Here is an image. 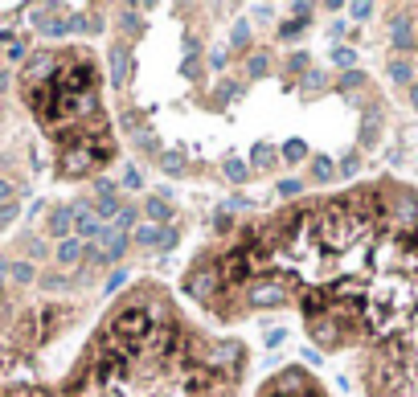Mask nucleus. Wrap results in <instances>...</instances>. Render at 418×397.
Returning a JSON list of instances; mask_svg holds the SVG:
<instances>
[{"label":"nucleus","mask_w":418,"mask_h":397,"mask_svg":"<svg viewBox=\"0 0 418 397\" xmlns=\"http://www.w3.org/2000/svg\"><path fill=\"white\" fill-rule=\"evenodd\" d=\"M361 83H365V74H361V70H349V74L340 78V86H361Z\"/></svg>","instance_id":"obj_36"},{"label":"nucleus","mask_w":418,"mask_h":397,"mask_svg":"<svg viewBox=\"0 0 418 397\" xmlns=\"http://www.w3.org/2000/svg\"><path fill=\"white\" fill-rule=\"evenodd\" d=\"M214 230H218V233H221V230H230V217L218 213V217H214Z\"/></svg>","instance_id":"obj_37"},{"label":"nucleus","mask_w":418,"mask_h":397,"mask_svg":"<svg viewBox=\"0 0 418 397\" xmlns=\"http://www.w3.org/2000/svg\"><path fill=\"white\" fill-rule=\"evenodd\" d=\"M333 62H336V66H352V62H357V50H349V46H336V50H333Z\"/></svg>","instance_id":"obj_24"},{"label":"nucleus","mask_w":418,"mask_h":397,"mask_svg":"<svg viewBox=\"0 0 418 397\" xmlns=\"http://www.w3.org/2000/svg\"><path fill=\"white\" fill-rule=\"evenodd\" d=\"M410 102H414V111H418V86H414V90H410Z\"/></svg>","instance_id":"obj_40"},{"label":"nucleus","mask_w":418,"mask_h":397,"mask_svg":"<svg viewBox=\"0 0 418 397\" xmlns=\"http://www.w3.org/2000/svg\"><path fill=\"white\" fill-rule=\"evenodd\" d=\"M291 70H308V53H296V58H291Z\"/></svg>","instance_id":"obj_38"},{"label":"nucleus","mask_w":418,"mask_h":397,"mask_svg":"<svg viewBox=\"0 0 418 397\" xmlns=\"http://www.w3.org/2000/svg\"><path fill=\"white\" fill-rule=\"evenodd\" d=\"M9 193H13V184H9V181H0V201L9 197Z\"/></svg>","instance_id":"obj_39"},{"label":"nucleus","mask_w":418,"mask_h":397,"mask_svg":"<svg viewBox=\"0 0 418 397\" xmlns=\"http://www.w3.org/2000/svg\"><path fill=\"white\" fill-rule=\"evenodd\" d=\"M312 336H316L320 344H333L336 340V324H328V319H324V324H312Z\"/></svg>","instance_id":"obj_22"},{"label":"nucleus","mask_w":418,"mask_h":397,"mask_svg":"<svg viewBox=\"0 0 418 397\" xmlns=\"http://www.w3.org/2000/svg\"><path fill=\"white\" fill-rule=\"evenodd\" d=\"M144 213H148L152 226H160V230L172 221V209H168V201H160V197H148V201H144Z\"/></svg>","instance_id":"obj_10"},{"label":"nucleus","mask_w":418,"mask_h":397,"mask_svg":"<svg viewBox=\"0 0 418 397\" xmlns=\"http://www.w3.org/2000/svg\"><path fill=\"white\" fill-rule=\"evenodd\" d=\"M127 78H132V50L127 46H115L111 50V86H127Z\"/></svg>","instance_id":"obj_6"},{"label":"nucleus","mask_w":418,"mask_h":397,"mask_svg":"<svg viewBox=\"0 0 418 397\" xmlns=\"http://www.w3.org/2000/svg\"><path fill=\"white\" fill-rule=\"evenodd\" d=\"M221 361H226V364H238V361H242V344H221L218 352H214V364H221Z\"/></svg>","instance_id":"obj_15"},{"label":"nucleus","mask_w":418,"mask_h":397,"mask_svg":"<svg viewBox=\"0 0 418 397\" xmlns=\"http://www.w3.org/2000/svg\"><path fill=\"white\" fill-rule=\"evenodd\" d=\"M95 213H99V217H107V221L115 226V221H119V213H123V205H119V197L111 193V197H99V201H95Z\"/></svg>","instance_id":"obj_11"},{"label":"nucleus","mask_w":418,"mask_h":397,"mask_svg":"<svg viewBox=\"0 0 418 397\" xmlns=\"http://www.w3.org/2000/svg\"><path fill=\"white\" fill-rule=\"evenodd\" d=\"M390 83H410V66H406V62H394V66H390Z\"/></svg>","instance_id":"obj_26"},{"label":"nucleus","mask_w":418,"mask_h":397,"mask_svg":"<svg viewBox=\"0 0 418 397\" xmlns=\"http://www.w3.org/2000/svg\"><path fill=\"white\" fill-rule=\"evenodd\" d=\"M70 230H74V209H66V205H62V209H53V213H50V233L66 242Z\"/></svg>","instance_id":"obj_9"},{"label":"nucleus","mask_w":418,"mask_h":397,"mask_svg":"<svg viewBox=\"0 0 418 397\" xmlns=\"http://www.w3.org/2000/svg\"><path fill=\"white\" fill-rule=\"evenodd\" d=\"M119 25H123L127 33H144V25H140V17H135V9H123V13H119Z\"/></svg>","instance_id":"obj_23"},{"label":"nucleus","mask_w":418,"mask_h":397,"mask_svg":"<svg viewBox=\"0 0 418 397\" xmlns=\"http://www.w3.org/2000/svg\"><path fill=\"white\" fill-rule=\"evenodd\" d=\"M283 156H287V164H296V160H303V156H308V144H303V139H287V144H283Z\"/></svg>","instance_id":"obj_18"},{"label":"nucleus","mask_w":418,"mask_h":397,"mask_svg":"<svg viewBox=\"0 0 418 397\" xmlns=\"http://www.w3.org/2000/svg\"><path fill=\"white\" fill-rule=\"evenodd\" d=\"M13 217H17V205H13V201H4V205H0V230H4Z\"/></svg>","instance_id":"obj_32"},{"label":"nucleus","mask_w":418,"mask_h":397,"mask_svg":"<svg viewBox=\"0 0 418 397\" xmlns=\"http://www.w3.org/2000/svg\"><path fill=\"white\" fill-rule=\"evenodd\" d=\"M148 328H152L148 307H123V312L111 315V336L123 340V344H132V340H140V336H148Z\"/></svg>","instance_id":"obj_1"},{"label":"nucleus","mask_w":418,"mask_h":397,"mask_svg":"<svg viewBox=\"0 0 418 397\" xmlns=\"http://www.w3.org/2000/svg\"><path fill=\"white\" fill-rule=\"evenodd\" d=\"M172 246H177V230H168V226H164L160 238H156V250H172Z\"/></svg>","instance_id":"obj_29"},{"label":"nucleus","mask_w":418,"mask_h":397,"mask_svg":"<svg viewBox=\"0 0 418 397\" xmlns=\"http://www.w3.org/2000/svg\"><path fill=\"white\" fill-rule=\"evenodd\" d=\"M390 41L398 46V50H410L418 37H414V25H410V17H394L390 21Z\"/></svg>","instance_id":"obj_7"},{"label":"nucleus","mask_w":418,"mask_h":397,"mask_svg":"<svg viewBox=\"0 0 418 397\" xmlns=\"http://www.w3.org/2000/svg\"><path fill=\"white\" fill-rule=\"evenodd\" d=\"M83 258H86V242H78V238L58 242V266H78Z\"/></svg>","instance_id":"obj_8"},{"label":"nucleus","mask_w":418,"mask_h":397,"mask_svg":"<svg viewBox=\"0 0 418 397\" xmlns=\"http://www.w3.org/2000/svg\"><path fill=\"white\" fill-rule=\"evenodd\" d=\"M246 70H251L254 78H267V74H271V62H267V53H251V62H246Z\"/></svg>","instance_id":"obj_17"},{"label":"nucleus","mask_w":418,"mask_h":397,"mask_svg":"<svg viewBox=\"0 0 418 397\" xmlns=\"http://www.w3.org/2000/svg\"><path fill=\"white\" fill-rule=\"evenodd\" d=\"M303 86H308V90H316V86H324V74H316V70H308V74H303Z\"/></svg>","instance_id":"obj_35"},{"label":"nucleus","mask_w":418,"mask_h":397,"mask_svg":"<svg viewBox=\"0 0 418 397\" xmlns=\"http://www.w3.org/2000/svg\"><path fill=\"white\" fill-rule=\"evenodd\" d=\"M251 303L254 307H279L287 303V282L283 279H263L251 287Z\"/></svg>","instance_id":"obj_4"},{"label":"nucleus","mask_w":418,"mask_h":397,"mask_svg":"<svg viewBox=\"0 0 418 397\" xmlns=\"http://www.w3.org/2000/svg\"><path fill=\"white\" fill-rule=\"evenodd\" d=\"M123 189H140V168H123Z\"/></svg>","instance_id":"obj_31"},{"label":"nucleus","mask_w":418,"mask_h":397,"mask_svg":"<svg viewBox=\"0 0 418 397\" xmlns=\"http://www.w3.org/2000/svg\"><path fill=\"white\" fill-rule=\"evenodd\" d=\"M74 230H78V242H83V238H90V242L99 238L103 242V221H99V213H95V205H83V201L74 205Z\"/></svg>","instance_id":"obj_5"},{"label":"nucleus","mask_w":418,"mask_h":397,"mask_svg":"<svg viewBox=\"0 0 418 397\" xmlns=\"http://www.w3.org/2000/svg\"><path fill=\"white\" fill-rule=\"evenodd\" d=\"M300 29H303V21H300V17H296V21H283V25H279V37H296Z\"/></svg>","instance_id":"obj_33"},{"label":"nucleus","mask_w":418,"mask_h":397,"mask_svg":"<svg viewBox=\"0 0 418 397\" xmlns=\"http://www.w3.org/2000/svg\"><path fill=\"white\" fill-rule=\"evenodd\" d=\"M333 172H336L333 160H324V156H316V160H312V176H316V181H333Z\"/></svg>","instance_id":"obj_19"},{"label":"nucleus","mask_w":418,"mask_h":397,"mask_svg":"<svg viewBox=\"0 0 418 397\" xmlns=\"http://www.w3.org/2000/svg\"><path fill=\"white\" fill-rule=\"evenodd\" d=\"M251 270H254V246L230 250V254L221 258V266H218L221 282H246V279H251Z\"/></svg>","instance_id":"obj_2"},{"label":"nucleus","mask_w":418,"mask_h":397,"mask_svg":"<svg viewBox=\"0 0 418 397\" xmlns=\"http://www.w3.org/2000/svg\"><path fill=\"white\" fill-rule=\"evenodd\" d=\"M369 13H373V4H365V0H357V4H349V17H352V21H365Z\"/></svg>","instance_id":"obj_30"},{"label":"nucleus","mask_w":418,"mask_h":397,"mask_svg":"<svg viewBox=\"0 0 418 397\" xmlns=\"http://www.w3.org/2000/svg\"><path fill=\"white\" fill-rule=\"evenodd\" d=\"M340 172H345V176H357V172H361V156H357V152H349V156L340 160Z\"/></svg>","instance_id":"obj_25"},{"label":"nucleus","mask_w":418,"mask_h":397,"mask_svg":"<svg viewBox=\"0 0 418 397\" xmlns=\"http://www.w3.org/2000/svg\"><path fill=\"white\" fill-rule=\"evenodd\" d=\"M33 275H37L33 263H13V266H9V279H13V282H33Z\"/></svg>","instance_id":"obj_16"},{"label":"nucleus","mask_w":418,"mask_h":397,"mask_svg":"<svg viewBox=\"0 0 418 397\" xmlns=\"http://www.w3.org/2000/svg\"><path fill=\"white\" fill-rule=\"evenodd\" d=\"M300 189L303 184L296 181V176H287V181H279V197H300Z\"/></svg>","instance_id":"obj_27"},{"label":"nucleus","mask_w":418,"mask_h":397,"mask_svg":"<svg viewBox=\"0 0 418 397\" xmlns=\"http://www.w3.org/2000/svg\"><path fill=\"white\" fill-rule=\"evenodd\" d=\"M127 287V270H115L111 279H107V295H115V291H123Z\"/></svg>","instance_id":"obj_28"},{"label":"nucleus","mask_w":418,"mask_h":397,"mask_svg":"<svg viewBox=\"0 0 418 397\" xmlns=\"http://www.w3.org/2000/svg\"><path fill=\"white\" fill-rule=\"evenodd\" d=\"M251 164H254V168H271V164H275V152H271L267 144H254V156H251Z\"/></svg>","instance_id":"obj_20"},{"label":"nucleus","mask_w":418,"mask_h":397,"mask_svg":"<svg viewBox=\"0 0 418 397\" xmlns=\"http://www.w3.org/2000/svg\"><path fill=\"white\" fill-rule=\"evenodd\" d=\"M160 168H164L168 176H181L184 168H189V160H184V152H164V156H160Z\"/></svg>","instance_id":"obj_14"},{"label":"nucleus","mask_w":418,"mask_h":397,"mask_svg":"<svg viewBox=\"0 0 418 397\" xmlns=\"http://www.w3.org/2000/svg\"><path fill=\"white\" fill-rule=\"evenodd\" d=\"M218 282H221V275L214 270V266H201V270H193V275L184 279V295H189V299H201V303H209Z\"/></svg>","instance_id":"obj_3"},{"label":"nucleus","mask_w":418,"mask_h":397,"mask_svg":"<svg viewBox=\"0 0 418 397\" xmlns=\"http://www.w3.org/2000/svg\"><path fill=\"white\" fill-rule=\"evenodd\" d=\"M246 37H251V25H246V21H238V25H234V46H246Z\"/></svg>","instance_id":"obj_34"},{"label":"nucleus","mask_w":418,"mask_h":397,"mask_svg":"<svg viewBox=\"0 0 418 397\" xmlns=\"http://www.w3.org/2000/svg\"><path fill=\"white\" fill-rule=\"evenodd\" d=\"M221 172H226V181H230V184H242V181H246V172H251V168L242 164L238 156H226V160H221Z\"/></svg>","instance_id":"obj_12"},{"label":"nucleus","mask_w":418,"mask_h":397,"mask_svg":"<svg viewBox=\"0 0 418 397\" xmlns=\"http://www.w3.org/2000/svg\"><path fill=\"white\" fill-rule=\"evenodd\" d=\"M324 303H328V299H324V291H308V295H303V312L316 315V312H324Z\"/></svg>","instance_id":"obj_21"},{"label":"nucleus","mask_w":418,"mask_h":397,"mask_svg":"<svg viewBox=\"0 0 418 397\" xmlns=\"http://www.w3.org/2000/svg\"><path fill=\"white\" fill-rule=\"evenodd\" d=\"M156 238H160V226H152V221H144V226H135L132 230V242L135 246H144V250L156 246Z\"/></svg>","instance_id":"obj_13"}]
</instances>
